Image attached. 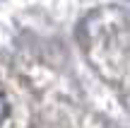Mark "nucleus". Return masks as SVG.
Returning a JSON list of instances; mask_svg holds the SVG:
<instances>
[{"instance_id":"obj_1","label":"nucleus","mask_w":130,"mask_h":128,"mask_svg":"<svg viewBox=\"0 0 130 128\" xmlns=\"http://www.w3.org/2000/svg\"><path fill=\"white\" fill-rule=\"evenodd\" d=\"M5 114H7V102H5V97L0 94V121L5 119Z\"/></svg>"}]
</instances>
